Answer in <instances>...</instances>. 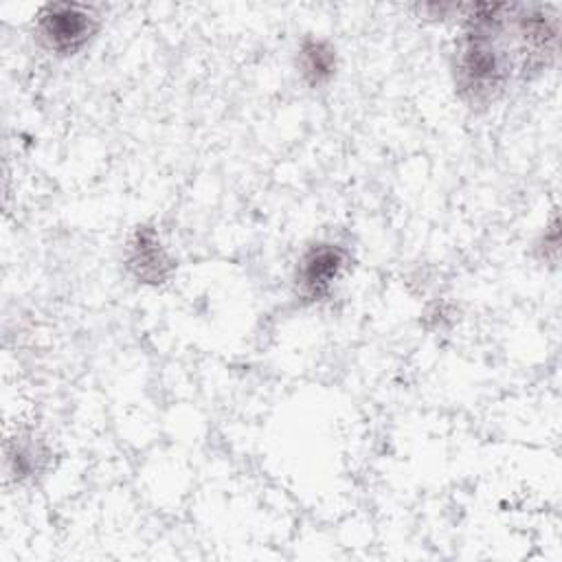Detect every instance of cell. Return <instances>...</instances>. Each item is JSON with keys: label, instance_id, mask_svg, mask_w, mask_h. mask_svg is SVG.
<instances>
[{"label": "cell", "instance_id": "1", "mask_svg": "<svg viewBox=\"0 0 562 562\" xmlns=\"http://www.w3.org/2000/svg\"><path fill=\"white\" fill-rule=\"evenodd\" d=\"M555 42L558 20L542 7H472L454 50L461 97L472 105L494 101L514 75L529 77L547 68Z\"/></svg>", "mask_w": 562, "mask_h": 562}, {"label": "cell", "instance_id": "2", "mask_svg": "<svg viewBox=\"0 0 562 562\" xmlns=\"http://www.w3.org/2000/svg\"><path fill=\"white\" fill-rule=\"evenodd\" d=\"M37 37L55 55L79 53L97 33V15L83 4H46L35 22Z\"/></svg>", "mask_w": 562, "mask_h": 562}, {"label": "cell", "instance_id": "3", "mask_svg": "<svg viewBox=\"0 0 562 562\" xmlns=\"http://www.w3.org/2000/svg\"><path fill=\"white\" fill-rule=\"evenodd\" d=\"M347 266V252L336 244L307 248L296 268V288L305 299L325 296Z\"/></svg>", "mask_w": 562, "mask_h": 562}, {"label": "cell", "instance_id": "4", "mask_svg": "<svg viewBox=\"0 0 562 562\" xmlns=\"http://www.w3.org/2000/svg\"><path fill=\"white\" fill-rule=\"evenodd\" d=\"M130 268L140 281L149 283H160L167 277L171 261L151 228H143L136 233L130 246Z\"/></svg>", "mask_w": 562, "mask_h": 562}, {"label": "cell", "instance_id": "5", "mask_svg": "<svg viewBox=\"0 0 562 562\" xmlns=\"http://www.w3.org/2000/svg\"><path fill=\"white\" fill-rule=\"evenodd\" d=\"M336 50L323 40H305L299 50V70L310 86H321L334 77Z\"/></svg>", "mask_w": 562, "mask_h": 562}]
</instances>
